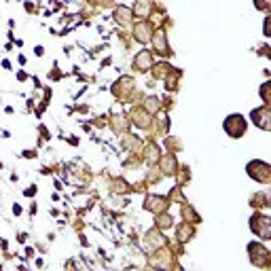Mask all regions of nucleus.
<instances>
[{
  "label": "nucleus",
  "mask_w": 271,
  "mask_h": 271,
  "mask_svg": "<svg viewBox=\"0 0 271 271\" xmlns=\"http://www.w3.org/2000/svg\"><path fill=\"white\" fill-rule=\"evenodd\" d=\"M252 231H256V233L263 239H269V218L267 216L252 218Z\"/></svg>",
  "instance_id": "obj_1"
}]
</instances>
